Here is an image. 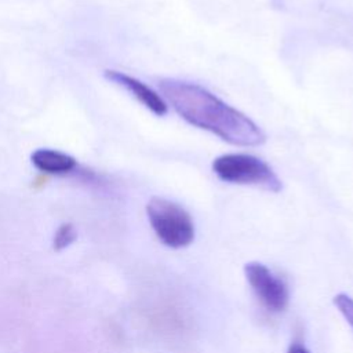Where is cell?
I'll return each mask as SVG.
<instances>
[{
	"label": "cell",
	"mask_w": 353,
	"mask_h": 353,
	"mask_svg": "<svg viewBox=\"0 0 353 353\" xmlns=\"http://www.w3.org/2000/svg\"><path fill=\"white\" fill-rule=\"evenodd\" d=\"M105 77L123 87L125 91H128L138 102H141L146 109H149L156 116H164L168 112L167 102L149 85H146L143 81L123 73L120 70H105Z\"/></svg>",
	"instance_id": "5"
},
{
	"label": "cell",
	"mask_w": 353,
	"mask_h": 353,
	"mask_svg": "<svg viewBox=\"0 0 353 353\" xmlns=\"http://www.w3.org/2000/svg\"><path fill=\"white\" fill-rule=\"evenodd\" d=\"M244 273L258 299L272 312H281L288 305V288L285 283L276 277L263 263L250 262L244 266Z\"/></svg>",
	"instance_id": "4"
},
{
	"label": "cell",
	"mask_w": 353,
	"mask_h": 353,
	"mask_svg": "<svg viewBox=\"0 0 353 353\" xmlns=\"http://www.w3.org/2000/svg\"><path fill=\"white\" fill-rule=\"evenodd\" d=\"M287 353H310V352L301 343H292Z\"/></svg>",
	"instance_id": "9"
},
{
	"label": "cell",
	"mask_w": 353,
	"mask_h": 353,
	"mask_svg": "<svg viewBox=\"0 0 353 353\" xmlns=\"http://www.w3.org/2000/svg\"><path fill=\"white\" fill-rule=\"evenodd\" d=\"M32 164L44 174H66L74 170L77 161L73 156L55 149H37L30 156Z\"/></svg>",
	"instance_id": "6"
},
{
	"label": "cell",
	"mask_w": 353,
	"mask_h": 353,
	"mask_svg": "<svg viewBox=\"0 0 353 353\" xmlns=\"http://www.w3.org/2000/svg\"><path fill=\"white\" fill-rule=\"evenodd\" d=\"M76 237H77V233L74 226L72 223H62L55 230V234L52 239V247L55 251H61L69 247L76 240Z\"/></svg>",
	"instance_id": "7"
},
{
	"label": "cell",
	"mask_w": 353,
	"mask_h": 353,
	"mask_svg": "<svg viewBox=\"0 0 353 353\" xmlns=\"http://www.w3.org/2000/svg\"><path fill=\"white\" fill-rule=\"evenodd\" d=\"M159 88L167 105H171L179 117L193 127L208 131L234 146L252 148L266 141L265 132L256 123L200 84L161 79Z\"/></svg>",
	"instance_id": "1"
},
{
	"label": "cell",
	"mask_w": 353,
	"mask_h": 353,
	"mask_svg": "<svg viewBox=\"0 0 353 353\" xmlns=\"http://www.w3.org/2000/svg\"><path fill=\"white\" fill-rule=\"evenodd\" d=\"M334 305L353 327V298L346 294H338L334 296Z\"/></svg>",
	"instance_id": "8"
},
{
	"label": "cell",
	"mask_w": 353,
	"mask_h": 353,
	"mask_svg": "<svg viewBox=\"0 0 353 353\" xmlns=\"http://www.w3.org/2000/svg\"><path fill=\"white\" fill-rule=\"evenodd\" d=\"M214 174L226 183L248 185L279 193L283 182L262 159L247 153H226L212 161Z\"/></svg>",
	"instance_id": "2"
},
{
	"label": "cell",
	"mask_w": 353,
	"mask_h": 353,
	"mask_svg": "<svg viewBox=\"0 0 353 353\" xmlns=\"http://www.w3.org/2000/svg\"><path fill=\"white\" fill-rule=\"evenodd\" d=\"M146 214L153 232L164 245L182 248L193 241V219L178 203L164 197H152L146 204Z\"/></svg>",
	"instance_id": "3"
}]
</instances>
